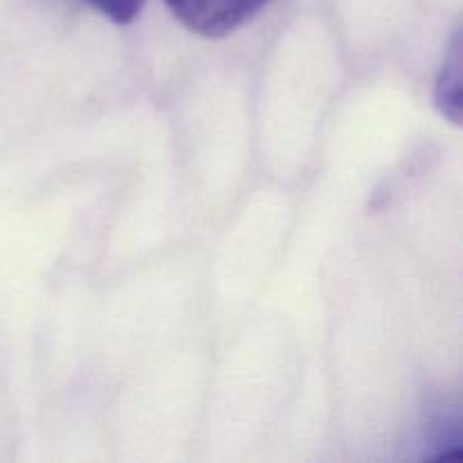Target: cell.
I'll list each match as a JSON object with an SVG mask.
<instances>
[{"label": "cell", "mask_w": 463, "mask_h": 463, "mask_svg": "<svg viewBox=\"0 0 463 463\" xmlns=\"http://www.w3.org/2000/svg\"><path fill=\"white\" fill-rule=\"evenodd\" d=\"M93 9L109 18V21L118 23V25H127L134 21L143 9L145 0H86Z\"/></svg>", "instance_id": "cell-2"}, {"label": "cell", "mask_w": 463, "mask_h": 463, "mask_svg": "<svg viewBox=\"0 0 463 463\" xmlns=\"http://www.w3.org/2000/svg\"><path fill=\"white\" fill-rule=\"evenodd\" d=\"M269 0H165L170 12L202 36H226L251 21Z\"/></svg>", "instance_id": "cell-1"}]
</instances>
